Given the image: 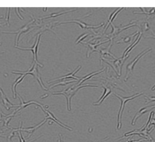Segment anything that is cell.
I'll return each mask as SVG.
<instances>
[{
  "label": "cell",
  "instance_id": "cell-14",
  "mask_svg": "<svg viewBox=\"0 0 155 142\" xmlns=\"http://www.w3.org/2000/svg\"><path fill=\"white\" fill-rule=\"evenodd\" d=\"M0 95H1V99L3 105L5 107L7 110H10L11 108L13 107H16L17 105H14L12 104L7 99L6 95L4 92L2 88H0Z\"/></svg>",
  "mask_w": 155,
  "mask_h": 142
},
{
  "label": "cell",
  "instance_id": "cell-10",
  "mask_svg": "<svg viewBox=\"0 0 155 142\" xmlns=\"http://www.w3.org/2000/svg\"><path fill=\"white\" fill-rule=\"evenodd\" d=\"M68 23L76 24H78V25L80 26L81 29H87V30H88V29H97V28H100V27H102L103 25H104V24L103 23H101L100 25H88V24L85 23L84 22H83L82 21H79V20H74L71 21H70L61 22V23L59 24V25H60V24H65Z\"/></svg>",
  "mask_w": 155,
  "mask_h": 142
},
{
  "label": "cell",
  "instance_id": "cell-13",
  "mask_svg": "<svg viewBox=\"0 0 155 142\" xmlns=\"http://www.w3.org/2000/svg\"><path fill=\"white\" fill-rule=\"evenodd\" d=\"M109 40H107V41L103 42L102 43H98L94 44H92L87 43V45L88 48V50H87V58H89L90 54L93 53L94 52H95L99 53V50H98L97 47L104 44L106 43L109 41Z\"/></svg>",
  "mask_w": 155,
  "mask_h": 142
},
{
  "label": "cell",
  "instance_id": "cell-27",
  "mask_svg": "<svg viewBox=\"0 0 155 142\" xmlns=\"http://www.w3.org/2000/svg\"><path fill=\"white\" fill-rule=\"evenodd\" d=\"M142 9L143 11V12L142 13H134V14H143L146 15H155V8H153V9L150 10L149 11L147 12L145 11L144 9L143 8H140Z\"/></svg>",
  "mask_w": 155,
  "mask_h": 142
},
{
  "label": "cell",
  "instance_id": "cell-6",
  "mask_svg": "<svg viewBox=\"0 0 155 142\" xmlns=\"http://www.w3.org/2000/svg\"><path fill=\"white\" fill-rule=\"evenodd\" d=\"M152 51V49L149 48V49H146L143 51L142 52V53L139 54L138 56L136 57L135 59L131 62L130 63L128 64L127 66V73L126 75L125 78V81H127V79L129 78L131 74L133 73V71H134V68L135 65L137 63L139 60L141 59L143 56H144L145 54H147L148 53Z\"/></svg>",
  "mask_w": 155,
  "mask_h": 142
},
{
  "label": "cell",
  "instance_id": "cell-36",
  "mask_svg": "<svg viewBox=\"0 0 155 142\" xmlns=\"http://www.w3.org/2000/svg\"><path fill=\"white\" fill-rule=\"evenodd\" d=\"M150 141H151V142H154L153 140V139H151V140H150Z\"/></svg>",
  "mask_w": 155,
  "mask_h": 142
},
{
  "label": "cell",
  "instance_id": "cell-2",
  "mask_svg": "<svg viewBox=\"0 0 155 142\" xmlns=\"http://www.w3.org/2000/svg\"><path fill=\"white\" fill-rule=\"evenodd\" d=\"M143 94V93H138L136 94L135 95H132V96H129V97H124L118 95L114 94V95L116 96L117 98L121 100V104L120 106V109H119V112H118V117H117V129L120 130L122 127V115H123V111H124V109L126 103L128 101L133 100L137 97L140 96V95Z\"/></svg>",
  "mask_w": 155,
  "mask_h": 142
},
{
  "label": "cell",
  "instance_id": "cell-16",
  "mask_svg": "<svg viewBox=\"0 0 155 142\" xmlns=\"http://www.w3.org/2000/svg\"><path fill=\"white\" fill-rule=\"evenodd\" d=\"M45 114H47V116H46V118L47 120H51L52 121H54V122L56 123L57 124H59L60 126H61L63 128H64V129H67V130H69V131H72V129L69 126H67V125H65V124H63L62 123L60 122V121H58L55 117L54 115H53V114L51 113L48 110H46V112H45Z\"/></svg>",
  "mask_w": 155,
  "mask_h": 142
},
{
  "label": "cell",
  "instance_id": "cell-7",
  "mask_svg": "<svg viewBox=\"0 0 155 142\" xmlns=\"http://www.w3.org/2000/svg\"><path fill=\"white\" fill-rule=\"evenodd\" d=\"M41 35V34H40L37 36L36 41H35L34 45L32 48H20V47H15V48L16 49H19V50H22L31 51L32 52L33 54V61L38 66H40L41 67H43V65L41 64L37 60V53H38V46H39V43L40 42Z\"/></svg>",
  "mask_w": 155,
  "mask_h": 142
},
{
  "label": "cell",
  "instance_id": "cell-32",
  "mask_svg": "<svg viewBox=\"0 0 155 142\" xmlns=\"http://www.w3.org/2000/svg\"><path fill=\"white\" fill-rule=\"evenodd\" d=\"M154 117H153L152 118V120H151V122H150V124H149V126H148V127H150V126H151L152 125H155V119H154Z\"/></svg>",
  "mask_w": 155,
  "mask_h": 142
},
{
  "label": "cell",
  "instance_id": "cell-39",
  "mask_svg": "<svg viewBox=\"0 0 155 142\" xmlns=\"http://www.w3.org/2000/svg\"><path fill=\"white\" fill-rule=\"evenodd\" d=\"M0 45H1V44H0Z\"/></svg>",
  "mask_w": 155,
  "mask_h": 142
},
{
  "label": "cell",
  "instance_id": "cell-21",
  "mask_svg": "<svg viewBox=\"0 0 155 142\" xmlns=\"http://www.w3.org/2000/svg\"><path fill=\"white\" fill-rule=\"evenodd\" d=\"M105 68L102 69L100 70L96 71V72H94V73H91L87 75L86 76L84 77H83L81 78V80L79 81L78 83L76 85L78 86H81L83 83H84L85 81H87V80H88V79H90L92 78L93 76H94L98 74L101 73L102 72H104L105 70Z\"/></svg>",
  "mask_w": 155,
  "mask_h": 142
},
{
  "label": "cell",
  "instance_id": "cell-12",
  "mask_svg": "<svg viewBox=\"0 0 155 142\" xmlns=\"http://www.w3.org/2000/svg\"><path fill=\"white\" fill-rule=\"evenodd\" d=\"M155 105H150V106H146V107H144V108L141 109L135 115V116H134V119H133L132 123V125H135L137 120L139 117L142 116L143 115L148 112L152 111V110L155 109Z\"/></svg>",
  "mask_w": 155,
  "mask_h": 142
},
{
  "label": "cell",
  "instance_id": "cell-4",
  "mask_svg": "<svg viewBox=\"0 0 155 142\" xmlns=\"http://www.w3.org/2000/svg\"><path fill=\"white\" fill-rule=\"evenodd\" d=\"M128 57H129V55H127L125 57H123L120 59H116V60L113 61L112 60H106L104 58L101 59V60L105 62L107 64L110 65L114 70L117 74V70H118V75L120 76H121V73H122V67H123V65H124L125 61L128 59Z\"/></svg>",
  "mask_w": 155,
  "mask_h": 142
},
{
  "label": "cell",
  "instance_id": "cell-18",
  "mask_svg": "<svg viewBox=\"0 0 155 142\" xmlns=\"http://www.w3.org/2000/svg\"><path fill=\"white\" fill-rule=\"evenodd\" d=\"M112 45H113V40H111L110 44H109V45L106 48L103 49V50H101L100 51V52L99 53L101 54V59H103L104 58V56L106 55H109V56H111V57H112L115 60L117 59L114 54L111 53V51H110Z\"/></svg>",
  "mask_w": 155,
  "mask_h": 142
},
{
  "label": "cell",
  "instance_id": "cell-35",
  "mask_svg": "<svg viewBox=\"0 0 155 142\" xmlns=\"http://www.w3.org/2000/svg\"><path fill=\"white\" fill-rule=\"evenodd\" d=\"M152 90L153 91H155V85L154 86H153V88H152Z\"/></svg>",
  "mask_w": 155,
  "mask_h": 142
},
{
  "label": "cell",
  "instance_id": "cell-37",
  "mask_svg": "<svg viewBox=\"0 0 155 142\" xmlns=\"http://www.w3.org/2000/svg\"><path fill=\"white\" fill-rule=\"evenodd\" d=\"M3 18L2 16V17H0V19H1V18ZM0 26H1V25H0Z\"/></svg>",
  "mask_w": 155,
  "mask_h": 142
},
{
  "label": "cell",
  "instance_id": "cell-1",
  "mask_svg": "<svg viewBox=\"0 0 155 142\" xmlns=\"http://www.w3.org/2000/svg\"><path fill=\"white\" fill-rule=\"evenodd\" d=\"M98 86L94 85H83L81 86H71L69 87L67 89H64L62 92H59L53 93L52 94L54 95H62L65 96L67 100V109L68 111H70L71 110V100L73 96L77 93L78 91L81 89V88H84L86 87H98Z\"/></svg>",
  "mask_w": 155,
  "mask_h": 142
},
{
  "label": "cell",
  "instance_id": "cell-30",
  "mask_svg": "<svg viewBox=\"0 0 155 142\" xmlns=\"http://www.w3.org/2000/svg\"><path fill=\"white\" fill-rule=\"evenodd\" d=\"M145 97L148 100L146 102V104H148L152 102H155V97H149V96H146Z\"/></svg>",
  "mask_w": 155,
  "mask_h": 142
},
{
  "label": "cell",
  "instance_id": "cell-11",
  "mask_svg": "<svg viewBox=\"0 0 155 142\" xmlns=\"http://www.w3.org/2000/svg\"><path fill=\"white\" fill-rule=\"evenodd\" d=\"M35 21V20L34 19H33L31 22L28 23L27 24L25 25L24 26H23L22 28H20V29L18 30L17 31L15 32L14 33H8V32H3V33L4 34H16L17 35H16V40H15V45L17 46L18 45V40H19V37H20V35H21V34L23 33L26 32L27 31H29L30 29H31V26H30V24H31L33 23Z\"/></svg>",
  "mask_w": 155,
  "mask_h": 142
},
{
  "label": "cell",
  "instance_id": "cell-19",
  "mask_svg": "<svg viewBox=\"0 0 155 142\" xmlns=\"http://www.w3.org/2000/svg\"><path fill=\"white\" fill-rule=\"evenodd\" d=\"M142 33L140 32L138 34V36L137 37L135 41L132 44V45L129 46V47L127 48V49H126L124 52V54H123V57H125L127 55V54L137 45V44L139 42L140 40H141V37H142Z\"/></svg>",
  "mask_w": 155,
  "mask_h": 142
},
{
  "label": "cell",
  "instance_id": "cell-33",
  "mask_svg": "<svg viewBox=\"0 0 155 142\" xmlns=\"http://www.w3.org/2000/svg\"><path fill=\"white\" fill-rule=\"evenodd\" d=\"M147 140H131V141H128L127 142H142L143 141H147Z\"/></svg>",
  "mask_w": 155,
  "mask_h": 142
},
{
  "label": "cell",
  "instance_id": "cell-29",
  "mask_svg": "<svg viewBox=\"0 0 155 142\" xmlns=\"http://www.w3.org/2000/svg\"><path fill=\"white\" fill-rule=\"evenodd\" d=\"M21 129L22 126L21 127V129H20V131H18V132H17V133H18V135H19V138H20V142H26V141H25V140H24V139L23 137L22 134L21 133ZM41 136H40V137H39V138H38V139H35V140H33L31 141L30 142H33L35 141H36V140H38V139H39V138H40V137H41Z\"/></svg>",
  "mask_w": 155,
  "mask_h": 142
},
{
  "label": "cell",
  "instance_id": "cell-34",
  "mask_svg": "<svg viewBox=\"0 0 155 142\" xmlns=\"http://www.w3.org/2000/svg\"><path fill=\"white\" fill-rule=\"evenodd\" d=\"M60 142H64L63 137L62 135L61 134H60Z\"/></svg>",
  "mask_w": 155,
  "mask_h": 142
},
{
  "label": "cell",
  "instance_id": "cell-17",
  "mask_svg": "<svg viewBox=\"0 0 155 142\" xmlns=\"http://www.w3.org/2000/svg\"><path fill=\"white\" fill-rule=\"evenodd\" d=\"M47 121H48V120H47V119L45 118L44 120L43 121L41 122L40 123V124H37V125H35L34 127H29V128H25V129H22V128L21 131H25L26 132L28 133L29 134V135L27 137V139H29L36 130L39 129L41 126H42L44 124H45Z\"/></svg>",
  "mask_w": 155,
  "mask_h": 142
},
{
  "label": "cell",
  "instance_id": "cell-26",
  "mask_svg": "<svg viewBox=\"0 0 155 142\" xmlns=\"http://www.w3.org/2000/svg\"><path fill=\"white\" fill-rule=\"evenodd\" d=\"M70 11H69L67 12H62L57 13H53L49 15V16H46V17H43V18H41V20H44V19H47L48 18H55V17H57L59 16L63 15H65L66 14L68 13Z\"/></svg>",
  "mask_w": 155,
  "mask_h": 142
},
{
  "label": "cell",
  "instance_id": "cell-8",
  "mask_svg": "<svg viewBox=\"0 0 155 142\" xmlns=\"http://www.w3.org/2000/svg\"><path fill=\"white\" fill-rule=\"evenodd\" d=\"M142 35L144 38H153L155 39V33L147 21L143 23L141 25Z\"/></svg>",
  "mask_w": 155,
  "mask_h": 142
},
{
  "label": "cell",
  "instance_id": "cell-3",
  "mask_svg": "<svg viewBox=\"0 0 155 142\" xmlns=\"http://www.w3.org/2000/svg\"><path fill=\"white\" fill-rule=\"evenodd\" d=\"M12 73L14 74H16L25 75L26 76L29 74L31 75L35 78H36V80L39 82L40 85H41V86L42 88L44 90H45V91L48 90V89L45 87L43 83L41 78V76H40L39 71H38L37 65L36 63H35L33 65L32 67L29 70L26 71V72H18V71H14V72H12Z\"/></svg>",
  "mask_w": 155,
  "mask_h": 142
},
{
  "label": "cell",
  "instance_id": "cell-24",
  "mask_svg": "<svg viewBox=\"0 0 155 142\" xmlns=\"http://www.w3.org/2000/svg\"><path fill=\"white\" fill-rule=\"evenodd\" d=\"M26 76L25 75H21V76H20L19 78L16 79V81H15L13 84L12 85V90L13 94V98L15 99L16 97V87L18 84L21 83L22 81L23 80L24 78Z\"/></svg>",
  "mask_w": 155,
  "mask_h": 142
},
{
  "label": "cell",
  "instance_id": "cell-20",
  "mask_svg": "<svg viewBox=\"0 0 155 142\" xmlns=\"http://www.w3.org/2000/svg\"><path fill=\"white\" fill-rule=\"evenodd\" d=\"M124 8H118V9H116L113 13L111 14L110 15V17H109V19H108V22H107V24L106 26H105V28L104 29V32H105L107 31V29H108V27L109 25H111L113 23V21L114 20L115 18L116 17L118 13L122 11V10L124 9Z\"/></svg>",
  "mask_w": 155,
  "mask_h": 142
},
{
  "label": "cell",
  "instance_id": "cell-25",
  "mask_svg": "<svg viewBox=\"0 0 155 142\" xmlns=\"http://www.w3.org/2000/svg\"><path fill=\"white\" fill-rule=\"evenodd\" d=\"M75 82L76 81H73V80H71V81H70V80H66V79L65 80H61L60 82H58L54 84H53V85L51 86H50V88L51 89V88H54V87H55V86H59L66 85L68 84Z\"/></svg>",
  "mask_w": 155,
  "mask_h": 142
},
{
  "label": "cell",
  "instance_id": "cell-22",
  "mask_svg": "<svg viewBox=\"0 0 155 142\" xmlns=\"http://www.w3.org/2000/svg\"><path fill=\"white\" fill-rule=\"evenodd\" d=\"M104 88V94L102 96H101L100 99L97 101L96 102L94 103L93 104L94 105H101L102 103L104 100L107 97L110 93H111V90L110 88H108V87H105V86H103Z\"/></svg>",
  "mask_w": 155,
  "mask_h": 142
},
{
  "label": "cell",
  "instance_id": "cell-28",
  "mask_svg": "<svg viewBox=\"0 0 155 142\" xmlns=\"http://www.w3.org/2000/svg\"><path fill=\"white\" fill-rule=\"evenodd\" d=\"M88 36H89V34H84L80 35V36L78 38L77 40H76V44H77L81 43L84 39L86 38Z\"/></svg>",
  "mask_w": 155,
  "mask_h": 142
},
{
  "label": "cell",
  "instance_id": "cell-9",
  "mask_svg": "<svg viewBox=\"0 0 155 142\" xmlns=\"http://www.w3.org/2000/svg\"><path fill=\"white\" fill-rule=\"evenodd\" d=\"M18 96L19 99H20V101H21V104L19 105H17V106H16V107H17L18 109H17L16 111H15V114H16L17 112H18L20 111V110L24 109V108H26V107L29 106V105H31L32 104H35L36 105H38V106H40V107L42 109L44 112L45 114L46 109L45 108L43 105H42L41 104H40V103L34 101H29V102H25L23 99H22V97H21L19 94H18Z\"/></svg>",
  "mask_w": 155,
  "mask_h": 142
},
{
  "label": "cell",
  "instance_id": "cell-23",
  "mask_svg": "<svg viewBox=\"0 0 155 142\" xmlns=\"http://www.w3.org/2000/svg\"><path fill=\"white\" fill-rule=\"evenodd\" d=\"M138 33H139L138 32H136L135 33L129 35V36L122 38L121 40H119L116 43L117 44H120L128 43L131 42L132 40H134V37L136 35H138Z\"/></svg>",
  "mask_w": 155,
  "mask_h": 142
},
{
  "label": "cell",
  "instance_id": "cell-5",
  "mask_svg": "<svg viewBox=\"0 0 155 142\" xmlns=\"http://www.w3.org/2000/svg\"><path fill=\"white\" fill-rule=\"evenodd\" d=\"M138 26L137 22L135 21H133L131 22V23L127 25H125V26H122V27H117V26H114L113 23L111 24V26H112L113 28L112 32L108 34V35H107V38H109V40L110 41L113 40V39L115 38L120 33L122 32L123 31L125 30H127L129 28H131V27H134L136 26Z\"/></svg>",
  "mask_w": 155,
  "mask_h": 142
},
{
  "label": "cell",
  "instance_id": "cell-15",
  "mask_svg": "<svg viewBox=\"0 0 155 142\" xmlns=\"http://www.w3.org/2000/svg\"><path fill=\"white\" fill-rule=\"evenodd\" d=\"M81 69V66H79V67H78L75 70L73 71V72L71 73L66 75L64 76H61V77H60V78H57L56 80L51 81V82H49L48 83H51L54 82H57V81H61V80H65V79H70V78H73V79H75V80H78L79 78H80V77L75 76V75L76 73H77V72H78V71L80 70Z\"/></svg>",
  "mask_w": 155,
  "mask_h": 142
},
{
  "label": "cell",
  "instance_id": "cell-31",
  "mask_svg": "<svg viewBox=\"0 0 155 142\" xmlns=\"http://www.w3.org/2000/svg\"><path fill=\"white\" fill-rule=\"evenodd\" d=\"M10 8H7V13L6 14V21H7V24L8 25H10V23H9V20H10Z\"/></svg>",
  "mask_w": 155,
  "mask_h": 142
},
{
  "label": "cell",
  "instance_id": "cell-38",
  "mask_svg": "<svg viewBox=\"0 0 155 142\" xmlns=\"http://www.w3.org/2000/svg\"><path fill=\"white\" fill-rule=\"evenodd\" d=\"M154 127H155V125H154Z\"/></svg>",
  "mask_w": 155,
  "mask_h": 142
}]
</instances>
